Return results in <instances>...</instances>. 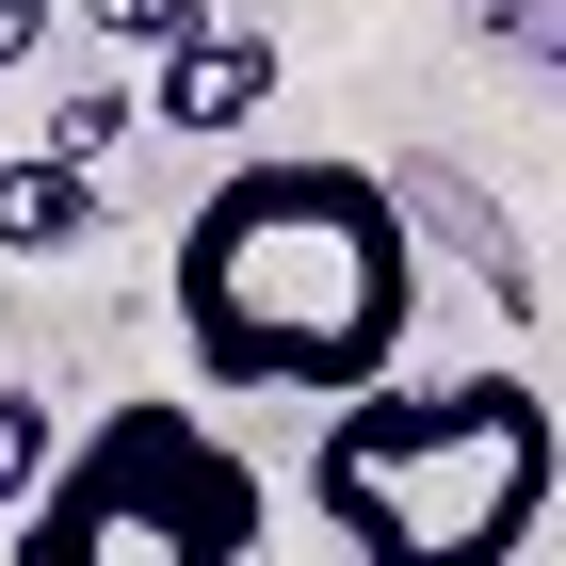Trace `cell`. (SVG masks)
<instances>
[{"instance_id":"obj_5","label":"cell","mask_w":566,"mask_h":566,"mask_svg":"<svg viewBox=\"0 0 566 566\" xmlns=\"http://www.w3.org/2000/svg\"><path fill=\"white\" fill-rule=\"evenodd\" d=\"M97 227V163H65V146H0V260H65Z\"/></svg>"},{"instance_id":"obj_6","label":"cell","mask_w":566,"mask_h":566,"mask_svg":"<svg viewBox=\"0 0 566 566\" xmlns=\"http://www.w3.org/2000/svg\"><path fill=\"white\" fill-rule=\"evenodd\" d=\"M65 470V405H33V389H0V518H33V485Z\"/></svg>"},{"instance_id":"obj_8","label":"cell","mask_w":566,"mask_h":566,"mask_svg":"<svg viewBox=\"0 0 566 566\" xmlns=\"http://www.w3.org/2000/svg\"><path fill=\"white\" fill-rule=\"evenodd\" d=\"M195 0H82V33H114V49H163Z\"/></svg>"},{"instance_id":"obj_2","label":"cell","mask_w":566,"mask_h":566,"mask_svg":"<svg viewBox=\"0 0 566 566\" xmlns=\"http://www.w3.org/2000/svg\"><path fill=\"white\" fill-rule=\"evenodd\" d=\"M566 485V437L534 373H389V389L324 405L307 502L340 566H518Z\"/></svg>"},{"instance_id":"obj_9","label":"cell","mask_w":566,"mask_h":566,"mask_svg":"<svg viewBox=\"0 0 566 566\" xmlns=\"http://www.w3.org/2000/svg\"><path fill=\"white\" fill-rule=\"evenodd\" d=\"M33 33H49V0H0V65H33Z\"/></svg>"},{"instance_id":"obj_4","label":"cell","mask_w":566,"mask_h":566,"mask_svg":"<svg viewBox=\"0 0 566 566\" xmlns=\"http://www.w3.org/2000/svg\"><path fill=\"white\" fill-rule=\"evenodd\" d=\"M146 114H163V130H195V146H243V130L275 114V33H260V17H178Z\"/></svg>"},{"instance_id":"obj_3","label":"cell","mask_w":566,"mask_h":566,"mask_svg":"<svg viewBox=\"0 0 566 566\" xmlns=\"http://www.w3.org/2000/svg\"><path fill=\"white\" fill-rule=\"evenodd\" d=\"M275 485L211 405H97L33 485L17 566H260Z\"/></svg>"},{"instance_id":"obj_1","label":"cell","mask_w":566,"mask_h":566,"mask_svg":"<svg viewBox=\"0 0 566 566\" xmlns=\"http://www.w3.org/2000/svg\"><path fill=\"white\" fill-rule=\"evenodd\" d=\"M421 227L356 146H260L178 227V340L243 405H356L405 373Z\"/></svg>"},{"instance_id":"obj_7","label":"cell","mask_w":566,"mask_h":566,"mask_svg":"<svg viewBox=\"0 0 566 566\" xmlns=\"http://www.w3.org/2000/svg\"><path fill=\"white\" fill-rule=\"evenodd\" d=\"M114 130H130V97H114V82H97V97H65V114H49V146H65V163H97V146H114Z\"/></svg>"}]
</instances>
